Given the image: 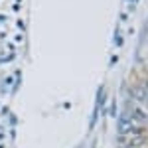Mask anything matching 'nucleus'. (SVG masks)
I'll return each instance as SVG.
<instances>
[{"label":"nucleus","instance_id":"nucleus-1","mask_svg":"<svg viewBox=\"0 0 148 148\" xmlns=\"http://www.w3.org/2000/svg\"><path fill=\"white\" fill-rule=\"evenodd\" d=\"M146 95H148V85H146Z\"/></svg>","mask_w":148,"mask_h":148}]
</instances>
